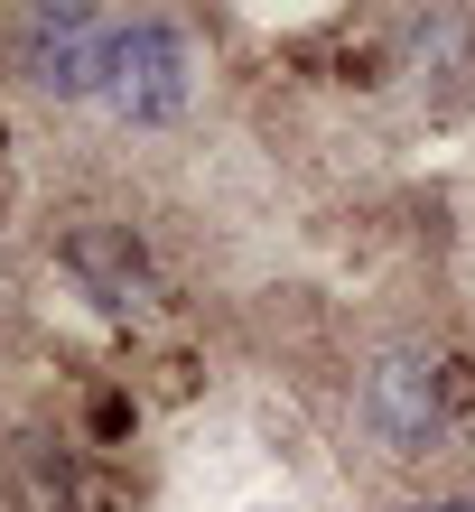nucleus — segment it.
I'll use <instances>...</instances> for the list:
<instances>
[{
	"instance_id": "39448f33",
	"label": "nucleus",
	"mask_w": 475,
	"mask_h": 512,
	"mask_svg": "<svg viewBox=\"0 0 475 512\" xmlns=\"http://www.w3.org/2000/svg\"><path fill=\"white\" fill-rule=\"evenodd\" d=\"M429 512H475V494H457V503H429Z\"/></svg>"
},
{
	"instance_id": "20e7f679",
	"label": "nucleus",
	"mask_w": 475,
	"mask_h": 512,
	"mask_svg": "<svg viewBox=\"0 0 475 512\" xmlns=\"http://www.w3.org/2000/svg\"><path fill=\"white\" fill-rule=\"evenodd\" d=\"M66 270L94 289V308H140V298H150V252L131 243V224H75L66 233Z\"/></svg>"
},
{
	"instance_id": "f03ea898",
	"label": "nucleus",
	"mask_w": 475,
	"mask_h": 512,
	"mask_svg": "<svg viewBox=\"0 0 475 512\" xmlns=\"http://www.w3.org/2000/svg\"><path fill=\"white\" fill-rule=\"evenodd\" d=\"M364 429L392 447V457L438 447V429H448V373H438L429 354H382L364 373Z\"/></svg>"
},
{
	"instance_id": "f257e3e1",
	"label": "nucleus",
	"mask_w": 475,
	"mask_h": 512,
	"mask_svg": "<svg viewBox=\"0 0 475 512\" xmlns=\"http://www.w3.org/2000/svg\"><path fill=\"white\" fill-rule=\"evenodd\" d=\"M187 38H177L168 19H131V28H103V103L122 112V122H168L177 103H187Z\"/></svg>"
},
{
	"instance_id": "7ed1b4c3",
	"label": "nucleus",
	"mask_w": 475,
	"mask_h": 512,
	"mask_svg": "<svg viewBox=\"0 0 475 512\" xmlns=\"http://www.w3.org/2000/svg\"><path fill=\"white\" fill-rule=\"evenodd\" d=\"M28 84H47V94H103V19L38 10L28 19Z\"/></svg>"
}]
</instances>
